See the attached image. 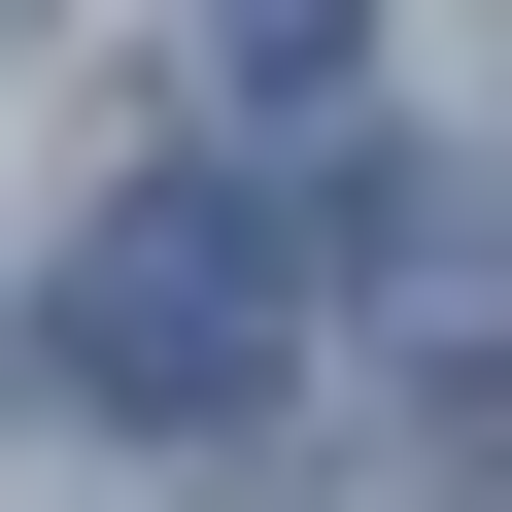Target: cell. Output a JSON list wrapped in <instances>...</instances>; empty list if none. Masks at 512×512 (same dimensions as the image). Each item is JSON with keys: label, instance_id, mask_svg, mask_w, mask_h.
<instances>
[{"label": "cell", "instance_id": "obj_1", "mask_svg": "<svg viewBox=\"0 0 512 512\" xmlns=\"http://www.w3.org/2000/svg\"><path fill=\"white\" fill-rule=\"evenodd\" d=\"M69 376H103V410H274V205L137 171V205L69 239Z\"/></svg>", "mask_w": 512, "mask_h": 512}, {"label": "cell", "instance_id": "obj_2", "mask_svg": "<svg viewBox=\"0 0 512 512\" xmlns=\"http://www.w3.org/2000/svg\"><path fill=\"white\" fill-rule=\"evenodd\" d=\"M205 35H239V69H342V35H376V0H205Z\"/></svg>", "mask_w": 512, "mask_h": 512}, {"label": "cell", "instance_id": "obj_3", "mask_svg": "<svg viewBox=\"0 0 512 512\" xmlns=\"http://www.w3.org/2000/svg\"><path fill=\"white\" fill-rule=\"evenodd\" d=\"M0 69H35V0H0Z\"/></svg>", "mask_w": 512, "mask_h": 512}]
</instances>
